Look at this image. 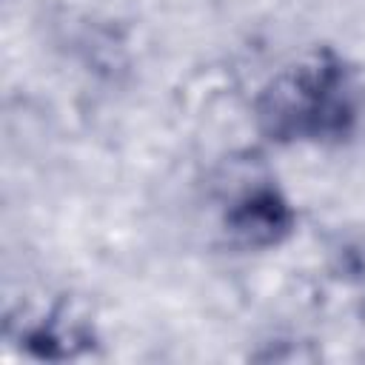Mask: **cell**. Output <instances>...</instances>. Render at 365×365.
<instances>
[{"instance_id":"2","label":"cell","mask_w":365,"mask_h":365,"mask_svg":"<svg viewBox=\"0 0 365 365\" xmlns=\"http://www.w3.org/2000/svg\"><path fill=\"white\" fill-rule=\"evenodd\" d=\"M225 225L242 245L265 248L288 237L294 225V211L274 188H257L228 208Z\"/></svg>"},{"instance_id":"1","label":"cell","mask_w":365,"mask_h":365,"mask_svg":"<svg viewBox=\"0 0 365 365\" xmlns=\"http://www.w3.org/2000/svg\"><path fill=\"white\" fill-rule=\"evenodd\" d=\"M351 71L331 51H317L277 74L257 100L259 128L277 140H339L356 123Z\"/></svg>"}]
</instances>
